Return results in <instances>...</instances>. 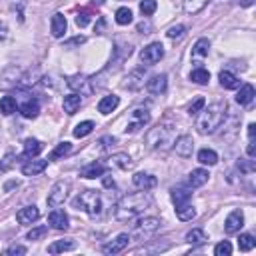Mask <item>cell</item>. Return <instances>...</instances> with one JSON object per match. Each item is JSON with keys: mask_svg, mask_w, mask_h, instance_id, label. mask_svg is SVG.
<instances>
[{"mask_svg": "<svg viewBox=\"0 0 256 256\" xmlns=\"http://www.w3.org/2000/svg\"><path fill=\"white\" fill-rule=\"evenodd\" d=\"M172 148L176 150V154H178V156H182V158H190V156H192V152H194V140H192V136L182 134V136H178V138H176V142H174V146H172Z\"/></svg>", "mask_w": 256, "mask_h": 256, "instance_id": "cell-11", "label": "cell"}, {"mask_svg": "<svg viewBox=\"0 0 256 256\" xmlns=\"http://www.w3.org/2000/svg\"><path fill=\"white\" fill-rule=\"evenodd\" d=\"M208 178H210L208 170L196 168V170H192V172L188 174V186H190V188H200V186H204V184L208 182Z\"/></svg>", "mask_w": 256, "mask_h": 256, "instance_id": "cell-21", "label": "cell"}, {"mask_svg": "<svg viewBox=\"0 0 256 256\" xmlns=\"http://www.w3.org/2000/svg\"><path fill=\"white\" fill-rule=\"evenodd\" d=\"M178 138V130L172 122H160L154 128H150L146 132V146L150 150H158V152H168L172 150L174 142Z\"/></svg>", "mask_w": 256, "mask_h": 256, "instance_id": "cell-3", "label": "cell"}, {"mask_svg": "<svg viewBox=\"0 0 256 256\" xmlns=\"http://www.w3.org/2000/svg\"><path fill=\"white\" fill-rule=\"evenodd\" d=\"M26 252H28V250H26V246H20V244H14V246H10V248L6 250V254H8V256H16V254H18V256H22V254H26Z\"/></svg>", "mask_w": 256, "mask_h": 256, "instance_id": "cell-49", "label": "cell"}, {"mask_svg": "<svg viewBox=\"0 0 256 256\" xmlns=\"http://www.w3.org/2000/svg\"><path fill=\"white\" fill-rule=\"evenodd\" d=\"M226 114H228V104L226 102H212L210 106H204L196 116V128L202 136H208V134H214L226 120Z\"/></svg>", "mask_w": 256, "mask_h": 256, "instance_id": "cell-2", "label": "cell"}, {"mask_svg": "<svg viewBox=\"0 0 256 256\" xmlns=\"http://www.w3.org/2000/svg\"><path fill=\"white\" fill-rule=\"evenodd\" d=\"M84 42H86V38H84V36H76V38H70L64 46H66V48H72V46H80V44H84Z\"/></svg>", "mask_w": 256, "mask_h": 256, "instance_id": "cell-51", "label": "cell"}, {"mask_svg": "<svg viewBox=\"0 0 256 256\" xmlns=\"http://www.w3.org/2000/svg\"><path fill=\"white\" fill-rule=\"evenodd\" d=\"M254 96H256L254 86H252V84H244V86H240V92L236 94V102H238L240 106H248V104L254 100Z\"/></svg>", "mask_w": 256, "mask_h": 256, "instance_id": "cell-26", "label": "cell"}, {"mask_svg": "<svg viewBox=\"0 0 256 256\" xmlns=\"http://www.w3.org/2000/svg\"><path fill=\"white\" fill-rule=\"evenodd\" d=\"M118 104H120V98H118L116 94H108V96H104V98L98 102V112L106 116V114L114 112V110L118 108Z\"/></svg>", "mask_w": 256, "mask_h": 256, "instance_id": "cell-23", "label": "cell"}, {"mask_svg": "<svg viewBox=\"0 0 256 256\" xmlns=\"http://www.w3.org/2000/svg\"><path fill=\"white\" fill-rule=\"evenodd\" d=\"M62 106H64V112L66 114H76L78 112V108L82 106V96L80 94H68V96H64V102H62Z\"/></svg>", "mask_w": 256, "mask_h": 256, "instance_id": "cell-24", "label": "cell"}, {"mask_svg": "<svg viewBox=\"0 0 256 256\" xmlns=\"http://www.w3.org/2000/svg\"><path fill=\"white\" fill-rule=\"evenodd\" d=\"M14 186H18V182H8V184L4 186V190H10V188H14Z\"/></svg>", "mask_w": 256, "mask_h": 256, "instance_id": "cell-56", "label": "cell"}, {"mask_svg": "<svg viewBox=\"0 0 256 256\" xmlns=\"http://www.w3.org/2000/svg\"><path fill=\"white\" fill-rule=\"evenodd\" d=\"M208 54H210V40H208V38H200V40L194 44V48H192V58H194V62L200 64V60L206 58Z\"/></svg>", "mask_w": 256, "mask_h": 256, "instance_id": "cell-22", "label": "cell"}, {"mask_svg": "<svg viewBox=\"0 0 256 256\" xmlns=\"http://www.w3.org/2000/svg\"><path fill=\"white\" fill-rule=\"evenodd\" d=\"M108 164H110L112 168H118V170H130V168H134V160H132L128 154H124V152L112 154V156L108 158Z\"/></svg>", "mask_w": 256, "mask_h": 256, "instance_id": "cell-18", "label": "cell"}, {"mask_svg": "<svg viewBox=\"0 0 256 256\" xmlns=\"http://www.w3.org/2000/svg\"><path fill=\"white\" fill-rule=\"evenodd\" d=\"M46 166H48V160H28L22 166V174L24 176H38L46 170Z\"/></svg>", "mask_w": 256, "mask_h": 256, "instance_id": "cell-20", "label": "cell"}, {"mask_svg": "<svg viewBox=\"0 0 256 256\" xmlns=\"http://www.w3.org/2000/svg\"><path fill=\"white\" fill-rule=\"evenodd\" d=\"M166 88H168V76L166 74H156L146 82V90L154 96H162L166 92Z\"/></svg>", "mask_w": 256, "mask_h": 256, "instance_id": "cell-12", "label": "cell"}, {"mask_svg": "<svg viewBox=\"0 0 256 256\" xmlns=\"http://www.w3.org/2000/svg\"><path fill=\"white\" fill-rule=\"evenodd\" d=\"M74 208L86 212L92 218H98L104 210V198L100 192L96 190H82L76 198H74Z\"/></svg>", "mask_w": 256, "mask_h": 256, "instance_id": "cell-4", "label": "cell"}, {"mask_svg": "<svg viewBox=\"0 0 256 256\" xmlns=\"http://www.w3.org/2000/svg\"><path fill=\"white\" fill-rule=\"evenodd\" d=\"M254 134H256V126L250 124L248 126V142H254Z\"/></svg>", "mask_w": 256, "mask_h": 256, "instance_id": "cell-53", "label": "cell"}, {"mask_svg": "<svg viewBox=\"0 0 256 256\" xmlns=\"http://www.w3.org/2000/svg\"><path fill=\"white\" fill-rule=\"evenodd\" d=\"M218 80H220V86H222L224 90H236V88L240 86V80H238L232 72H228V70H222V72L218 74Z\"/></svg>", "mask_w": 256, "mask_h": 256, "instance_id": "cell-25", "label": "cell"}, {"mask_svg": "<svg viewBox=\"0 0 256 256\" xmlns=\"http://www.w3.org/2000/svg\"><path fill=\"white\" fill-rule=\"evenodd\" d=\"M46 232H48V226H38V228L30 230L26 238H28V240H40V238H42V236H44Z\"/></svg>", "mask_w": 256, "mask_h": 256, "instance_id": "cell-47", "label": "cell"}, {"mask_svg": "<svg viewBox=\"0 0 256 256\" xmlns=\"http://www.w3.org/2000/svg\"><path fill=\"white\" fill-rule=\"evenodd\" d=\"M160 220L158 218H154V216H150V218H142V220H138L136 224H134V228H132V234H130V238H134V240H148V238H152L156 232H158V228H160Z\"/></svg>", "mask_w": 256, "mask_h": 256, "instance_id": "cell-5", "label": "cell"}, {"mask_svg": "<svg viewBox=\"0 0 256 256\" xmlns=\"http://www.w3.org/2000/svg\"><path fill=\"white\" fill-rule=\"evenodd\" d=\"M176 216H178V220H182V222H188V220L196 218V210H194L192 202L188 200V202H184V204H176Z\"/></svg>", "mask_w": 256, "mask_h": 256, "instance_id": "cell-27", "label": "cell"}, {"mask_svg": "<svg viewBox=\"0 0 256 256\" xmlns=\"http://www.w3.org/2000/svg\"><path fill=\"white\" fill-rule=\"evenodd\" d=\"M90 82L92 80L86 78V76H72V78H68V86L74 88V90H80V94H90L92 92L90 88H86V84H90Z\"/></svg>", "mask_w": 256, "mask_h": 256, "instance_id": "cell-30", "label": "cell"}, {"mask_svg": "<svg viewBox=\"0 0 256 256\" xmlns=\"http://www.w3.org/2000/svg\"><path fill=\"white\" fill-rule=\"evenodd\" d=\"M132 182H134V186H136L138 190H152V188H156V184H158L156 176H152V174H148V172H136V174L132 176Z\"/></svg>", "mask_w": 256, "mask_h": 256, "instance_id": "cell-14", "label": "cell"}, {"mask_svg": "<svg viewBox=\"0 0 256 256\" xmlns=\"http://www.w3.org/2000/svg\"><path fill=\"white\" fill-rule=\"evenodd\" d=\"M208 2L210 0H184V10H186V14H198V12H202L206 6H208Z\"/></svg>", "mask_w": 256, "mask_h": 256, "instance_id": "cell-35", "label": "cell"}, {"mask_svg": "<svg viewBox=\"0 0 256 256\" xmlns=\"http://www.w3.org/2000/svg\"><path fill=\"white\" fill-rule=\"evenodd\" d=\"M40 218V210L32 204V206H24V208H20L18 212H16V220L20 222V224H32V222H36Z\"/></svg>", "mask_w": 256, "mask_h": 256, "instance_id": "cell-17", "label": "cell"}, {"mask_svg": "<svg viewBox=\"0 0 256 256\" xmlns=\"http://www.w3.org/2000/svg\"><path fill=\"white\" fill-rule=\"evenodd\" d=\"M14 112H16V100H14L12 96H4V98L0 100V114L10 116V114H14Z\"/></svg>", "mask_w": 256, "mask_h": 256, "instance_id": "cell-39", "label": "cell"}, {"mask_svg": "<svg viewBox=\"0 0 256 256\" xmlns=\"http://www.w3.org/2000/svg\"><path fill=\"white\" fill-rule=\"evenodd\" d=\"M190 196H192V192L188 188H182V186L172 188V200H174V204H184V202L190 200Z\"/></svg>", "mask_w": 256, "mask_h": 256, "instance_id": "cell-38", "label": "cell"}, {"mask_svg": "<svg viewBox=\"0 0 256 256\" xmlns=\"http://www.w3.org/2000/svg\"><path fill=\"white\" fill-rule=\"evenodd\" d=\"M16 100V108L20 110V114L28 120H34L38 114H40V102L34 98V96H28V94H20L14 98Z\"/></svg>", "mask_w": 256, "mask_h": 256, "instance_id": "cell-6", "label": "cell"}, {"mask_svg": "<svg viewBox=\"0 0 256 256\" xmlns=\"http://www.w3.org/2000/svg\"><path fill=\"white\" fill-rule=\"evenodd\" d=\"M206 240H208V236H206V232L200 230V228H194V230H190V232L186 234V242L192 244V246H200V244H204Z\"/></svg>", "mask_w": 256, "mask_h": 256, "instance_id": "cell-34", "label": "cell"}, {"mask_svg": "<svg viewBox=\"0 0 256 256\" xmlns=\"http://www.w3.org/2000/svg\"><path fill=\"white\" fill-rule=\"evenodd\" d=\"M66 28H68L66 16L60 14V12H56V14L52 16V20H50V32H52V36H54V38H64Z\"/></svg>", "mask_w": 256, "mask_h": 256, "instance_id": "cell-16", "label": "cell"}, {"mask_svg": "<svg viewBox=\"0 0 256 256\" xmlns=\"http://www.w3.org/2000/svg\"><path fill=\"white\" fill-rule=\"evenodd\" d=\"M68 192H70V182H66V180H60V182H56L54 184V188L50 190V194H48V206L50 208H58V206H62L64 202H66V198H68Z\"/></svg>", "mask_w": 256, "mask_h": 256, "instance_id": "cell-8", "label": "cell"}, {"mask_svg": "<svg viewBox=\"0 0 256 256\" xmlns=\"http://www.w3.org/2000/svg\"><path fill=\"white\" fill-rule=\"evenodd\" d=\"M106 174V166L102 164V162H90V164H86L82 170H80V176L82 178H88V180H92V178H102Z\"/></svg>", "mask_w": 256, "mask_h": 256, "instance_id": "cell-19", "label": "cell"}, {"mask_svg": "<svg viewBox=\"0 0 256 256\" xmlns=\"http://www.w3.org/2000/svg\"><path fill=\"white\" fill-rule=\"evenodd\" d=\"M8 36H10V30H8L6 22H0V42H6Z\"/></svg>", "mask_w": 256, "mask_h": 256, "instance_id": "cell-52", "label": "cell"}, {"mask_svg": "<svg viewBox=\"0 0 256 256\" xmlns=\"http://www.w3.org/2000/svg\"><path fill=\"white\" fill-rule=\"evenodd\" d=\"M148 122H150V112H148L146 108H136V110L130 112V116H128V124H126L124 130H126L128 134H134V132L142 130Z\"/></svg>", "mask_w": 256, "mask_h": 256, "instance_id": "cell-7", "label": "cell"}, {"mask_svg": "<svg viewBox=\"0 0 256 256\" xmlns=\"http://www.w3.org/2000/svg\"><path fill=\"white\" fill-rule=\"evenodd\" d=\"M156 8H158L156 0H142V2H140V12H142V16H152V14L156 12Z\"/></svg>", "mask_w": 256, "mask_h": 256, "instance_id": "cell-42", "label": "cell"}, {"mask_svg": "<svg viewBox=\"0 0 256 256\" xmlns=\"http://www.w3.org/2000/svg\"><path fill=\"white\" fill-rule=\"evenodd\" d=\"M130 240H132L130 234H126V232H124V234H118L114 240H110V242H106V244L102 246V252L108 254V256H110V254H120V252H124V250L128 248Z\"/></svg>", "mask_w": 256, "mask_h": 256, "instance_id": "cell-10", "label": "cell"}, {"mask_svg": "<svg viewBox=\"0 0 256 256\" xmlns=\"http://www.w3.org/2000/svg\"><path fill=\"white\" fill-rule=\"evenodd\" d=\"M184 34H186V26H182V24L172 26V28L168 30V38H172V40H178V38H182Z\"/></svg>", "mask_w": 256, "mask_h": 256, "instance_id": "cell-46", "label": "cell"}, {"mask_svg": "<svg viewBox=\"0 0 256 256\" xmlns=\"http://www.w3.org/2000/svg\"><path fill=\"white\" fill-rule=\"evenodd\" d=\"M128 82H124V88H130V90H136L140 86H144V70L138 68L134 72H130V76L126 78Z\"/></svg>", "mask_w": 256, "mask_h": 256, "instance_id": "cell-29", "label": "cell"}, {"mask_svg": "<svg viewBox=\"0 0 256 256\" xmlns=\"http://www.w3.org/2000/svg\"><path fill=\"white\" fill-rule=\"evenodd\" d=\"M198 162L204 164V166H214L218 162V154L214 150H210V148H202L198 152Z\"/></svg>", "mask_w": 256, "mask_h": 256, "instance_id": "cell-33", "label": "cell"}, {"mask_svg": "<svg viewBox=\"0 0 256 256\" xmlns=\"http://www.w3.org/2000/svg\"><path fill=\"white\" fill-rule=\"evenodd\" d=\"M90 20H92V12L82 10V12H78V16H76V26H78V28H86V26L90 24Z\"/></svg>", "mask_w": 256, "mask_h": 256, "instance_id": "cell-44", "label": "cell"}, {"mask_svg": "<svg viewBox=\"0 0 256 256\" xmlns=\"http://www.w3.org/2000/svg\"><path fill=\"white\" fill-rule=\"evenodd\" d=\"M152 204V198L148 194V190H140V192H132L120 198V202L116 204L114 216L118 222H130L136 216H140L144 210H148Z\"/></svg>", "mask_w": 256, "mask_h": 256, "instance_id": "cell-1", "label": "cell"}, {"mask_svg": "<svg viewBox=\"0 0 256 256\" xmlns=\"http://www.w3.org/2000/svg\"><path fill=\"white\" fill-rule=\"evenodd\" d=\"M240 2V6H252L254 4V0H238Z\"/></svg>", "mask_w": 256, "mask_h": 256, "instance_id": "cell-55", "label": "cell"}, {"mask_svg": "<svg viewBox=\"0 0 256 256\" xmlns=\"http://www.w3.org/2000/svg\"><path fill=\"white\" fill-rule=\"evenodd\" d=\"M254 246H256V240H254L252 234H242V236L238 238V248H240L242 252H250Z\"/></svg>", "mask_w": 256, "mask_h": 256, "instance_id": "cell-40", "label": "cell"}, {"mask_svg": "<svg viewBox=\"0 0 256 256\" xmlns=\"http://www.w3.org/2000/svg\"><path fill=\"white\" fill-rule=\"evenodd\" d=\"M74 248H76V242L70 240V238H66V240H56V242H52V244L48 246V252H50V254H58V252H68V250H74Z\"/></svg>", "mask_w": 256, "mask_h": 256, "instance_id": "cell-31", "label": "cell"}, {"mask_svg": "<svg viewBox=\"0 0 256 256\" xmlns=\"http://www.w3.org/2000/svg\"><path fill=\"white\" fill-rule=\"evenodd\" d=\"M204 106H206V100H204L202 96H198V98H196V100H194V102L188 106V114H190V116H196V114H198V112H200Z\"/></svg>", "mask_w": 256, "mask_h": 256, "instance_id": "cell-45", "label": "cell"}, {"mask_svg": "<svg viewBox=\"0 0 256 256\" xmlns=\"http://www.w3.org/2000/svg\"><path fill=\"white\" fill-rule=\"evenodd\" d=\"M132 20H134V14H132L130 8L122 6V8L116 10V24H120V26H128V24H132Z\"/></svg>", "mask_w": 256, "mask_h": 256, "instance_id": "cell-36", "label": "cell"}, {"mask_svg": "<svg viewBox=\"0 0 256 256\" xmlns=\"http://www.w3.org/2000/svg\"><path fill=\"white\" fill-rule=\"evenodd\" d=\"M214 254H216V256H230V254H232V244H230L228 240L218 242L216 248H214Z\"/></svg>", "mask_w": 256, "mask_h": 256, "instance_id": "cell-43", "label": "cell"}, {"mask_svg": "<svg viewBox=\"0 0 256 256\" xmlns=\"http://www.w3.org/2000/svg\"><path fill=\"white\" fill-rule=\"evenodd\" d=\"M102 178H104V186H106V188H114V186H116V184H114V180H112L110 176H106V174H104Z\"/></svg>", "mask_w": 256, "mask_h": 256, "instance_id": "cell-54", "label": "cell"}, {"mask_svg": "<svg viewBox=\"0 0 256 256\" xmlns=\"http://www.w3.org/2000/svg\"><path fill=\"white\" fill-rule=\"evenodd\" d=\"M92 130H94V122L86 120V122H80V124L74 128V136H76V138H84V136H88Z\"/></svg>", "mask_w": 256, "mask_h": 256, "instance_id": "cell-41", "label": "cell"}, {"mask_svg": "<svg viewBox=\"0 0 256 256\" xmlns=\"http://www.w3.org/2000/svg\"><path fill=\"white\" fill-rule=\"evenodd\" d=\"M42 142L36 140V138H28L24 140V158H36L40 152H42Z\"/></svg>", "mask_w": 256, "mask_h": 256, "instance_id": "cell-28", "label": "cell"}, {"mask_svg": "<svg viewBox=\"0 0 256 256\" xmlns=\"http://www.w3.org/2000/svg\"><path fill=\"white\" fill-rule=\"evenodd\" d=\"M140 58H142L144 64L152 66V64H156V62H160V60L164 58V46H162L160 42H152V44H148V46L140 52Z\"/></svg>", "mask_w": 256, "mask_h": 256, "instance_id": "cell-9", "label": "cell"}, {"mask_svg": "<svg viewBox=\"0 0 256 256\" xmlns=\"http://www.w3.org/2000/svg\"><path fill=\"white\" fill-rule=\"evenodd\" d=\"M190 80L194 82V84H208L210 82V72L206 70V68H202V66H196L192 72H190Z\"/></svg>", "mask_w": 256, "mask_h": 256, "instance_id": "cell-32", "label": "cell"}, {"mask_svg": "<svg viewBox=\"0 0 256 256\" xmlns=\"http://www.w3.org/2000/svg\"><path fill=\"white\" fill-rule=\"evenodd\" d=\"M238 170H242V172H246V174L254 172V164H252V160H240V162H238Z\"/></svg>", "mask_w": 256, "mask_h": 256, "instance_id": "cell-50", "label": "cell"}, {"mask_svg": "<svg viewBox=\"0 0 256 256\" xmlns=\"http://www.w3.org/2000/svg\"><path fill=\"white\" fill-rule=\"evenodd\" d=\"M242 226H244V214H242V210H234V212L228 214V218L224 222V232L226 234H236V232L242 230Z\"/></svg>", "mask_w": 256, "mask_h": 256, "instance_id": "cell-13", "label": "cell"}, {"mask_svg": "<svg viewBox=\"0 0 256 256\" xmlns=\"http://www.w3.org/2000/svg\"><path fill=\"white\" fill-rule=\"evenodd\" d=\"M14 162H16V156L10 152V154H6V158L0 162V172H6L8 168H12L14 166Z\"/></svg>", "mask_w": 256, "mask_h": 256, "instance_id": "cell-48", "label": "cell"}, {"mask_svg": "<svg viewBox=\"0 0 256 256\" xmlns=\"http://www.w3.org/2000/svg\"><path fill=\"white\" fill-rule=\"evenodd\" d=\"M72 152V144L70 142H60L52 152H50V160H60L64 156H68Z\"/></svg>", "mask_w": 256, "mask_h": 256, "instance_id": "cell-37", "label": "cell"}, {"mask_svg": "<svg viewBox=\"0 0 256 256\" xmlns=\"http://www.w3.org/2000/svg\"><path fill=\"white\" fill-rule=\"evenodd\" d=\"M48 222H50V226H52L54 230H68V226H70L68 214H66L64 210H58V208L48 214Z\"/></svg>", "mask_w": 256, "mask_h": 256, "instance_id": "cell-15", "label": "cell"}, {"mask_svg": "<svg viewBox=\"0 0 256 256\" xmlns=\"http://www.w3.org/2000/svg\"><path fill=\"white\" fill-rule=\"evenodd\" d=\"M94 4H98V6H100V4H104V0H94Z\"/></svg>", "mask_w": 256, "mask_h": 256, "instance_id": "cell-57", "label": "cell"}]
</instances>
